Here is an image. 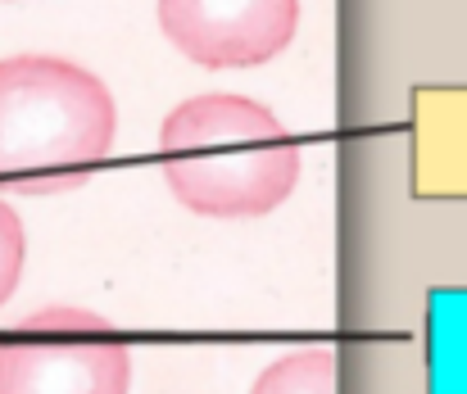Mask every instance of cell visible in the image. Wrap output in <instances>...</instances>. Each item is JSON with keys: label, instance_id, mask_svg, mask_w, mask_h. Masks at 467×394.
I'll return each instance as SVG.
<instances>
[{"label": "cell", "instance_id": "6", "mask_svg": "<svg viewBox=\"0 0 467 394\" xmlns=\"http://www.w3.org/2000/svg\"><path fill=\"white\" fill-rule=\"evenodd\" d=\"M23 263H27L23 223H18V213L0 200V304L14 295V285H18V276H23Z\"/></svg>", "mask_w": 467, "mask_h": 394}, {"label": "cell", "instance_id": "4", "mask_svg": "<svg viewBox=\"0 0 467 394\" xmlns=\"http://www.w3.org/2000/svg\"><path fill=\"white\" fill-rule=\"evenodd\" d=\"M300 0H159L163 36L204 68H254L296 36Z\"/></svg>", "mask_w": 467, "mask_h": 394}, {"label": "cell", "instance_id": "3", "mask_svg": "<svg viewBox=\"0 0 467 394\" xmlns=\"http://www.w3.org/2000/svg\"><path fill=\"white\" fill-rule=\"evenodd\" d=\"M132 354L82 308H46L0 345V394H128Z\"/></svg>", "mask_w": 467, "mask_h": 394}, {"label": "cell", "instance_id": "1", "mask_svg": "<svg viewBox=\"0 0 467 394\" xmlns=\"http://www.w3.org/2000/svg\"><path fill=\"white\" fill-rule=\"evenodd\" d=\"M163 181L204 218H264L300 181V145L286 123L250 96H191L163 128Z\"/></svg>", "mask_w": 467, "mask_h": 394}, {"label": "cell", "instance_id": "5", "mask_svg": "<svg viewBox=\"0 0 467 394\" xmlns=\"http://www.w3.org/2000/svg\"><path fill=\"white\" fill-rule=\"evenodd\" d=\"M336 390H340L336 349L309 345V349H296V354L268 363L250 394H336Z\"/></svg>", "mask_w": 467, "mask_h": 394}, {"label": "cell", "instance_id": "2", "mask_svg": "<svg viewBox=\"0 0 467 394\" xmlns=\"http://www.w3.org/2000/svg\"><path fill=\"white\" fill-rule=\"evenodd\" d=\"M119 109L109 87L55 55L0 59V186L73 191L109 154Z\"/></svg>", "mask_w": 467, "mask_h": 394}]
</instances>
